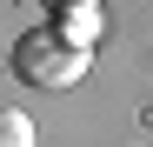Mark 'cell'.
Returning <instances> with one entry per match:
<instances>
[{
  "mask_svg": "<svg viewBox=\"0 0 153 147\" xmlns=\"http://www.w3.org/2000/svg\"><path fill=\"white\" fill-rule=\"evenodd\" d=\"M87 67H93V54L73 47L60 27H33L13 40V74L27 87H73V80H87Z\"/></svg>",
  "mask_w": 153,
  "mask_h": 147,
  "instance_id": "cell-1",
  "label": "cell"
},
{
  "mask_svg": "<svg viewBox=\"0 0 153 147\" xmlns=\"http://www.w3.org/2000/svg\"><path fill=\"white\" fill-rule=\"evenodd\" d=\"M0 147H40V134H33V120L20 114V107H0Z\"/></svg>",
  "mask_w": 153,
  "mask_h": 147,
  "instance_id": "cell-3",
  "label": "cell"
},
{
  "mask_svg": "<svg viewBox=\"0 0 153 147\" xmlns=\"http://www.w3.org/2000/svg\"><path fill=\"white\" fill-rule=\"evenodd\" d=\"M53 14H67V7H100V0H47Z\"/></svg>",
  "mask_w": 153,
  "mask_h": 147,
  "instance_id": "cell-4",
  "label": "cell"
},
{
  "mask_svg": "<svg viewBox=\"0 0 153 147\" xmlns=\"http://www.w3.org/2000/svg\"><path fill=\"white\" fill-rule=\"evenodd\" d=\"M100 27H107V20H100V7H67V14H60V34H67L73 47H87V54H93Z\"/></svg>",
  "mask_w": 153,
  "mask_h": 147,
  "instance_id": "cell-2",
  "label": "cell"
}]
</instances>
